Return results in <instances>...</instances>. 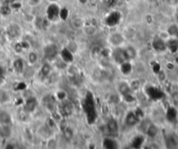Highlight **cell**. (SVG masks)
<instances>
[{"label":"cell","mask_w":178,"mask_h":149,"mask_svg":"<svg viewBox=\"0 0 178 149\" xmlns=\"http://www.w3.org/2000/svg\"><path fill=\"white\" fill-rule=\"evenodd\" d=\"M147 133L150 135V137H154L155 134L157 133V128H156V126H154V125H150L149 126V128L147 129Z\"/></svg>","instance_id":"obj_25"},{"label":"cell","mask_w":178,"mask_h":149,"mask_svg":"<svg viewBox=\"0 0 178 149\" xmlns=\"http://www.w3.org/2000/svg\"><path fill=\"white\" fill-rule=\"evenodd\" d=\"M168 46L172 52H176L178 48V42L176 40H169Z\"/></svg>","instance_id":"obj_27"},{"label":"cell","mask_w":178,"mask_h":149,"mask_svg":"<svg viewBox=\"0 0 178 149\" xmlns=\"http://www.w3.org/2000/svg\"><path fill=\"white\" fill-rule=\"evenodd\" d=\"M8 34L12 38H16L20 35V29L18 28L17 25H12L8 30Z\"/></svg>","instance_id":"obj_15"},{"label":"cell","mask_w":178,"mask_h":149,"mask_svg":"<svg viewBox=\"0 0 178 149\" xmlns=\"http://www.w3.org/2000/svg\"><path fill=\"white\" fill-rule=\"evenodd\" d=\"M57 48L54 46H46L44 50V53H45V57L48 59H52L53 58L57 55Z\"/></svg>","instance_id":"obj_3"},{"label":"cell","mask_w":178,"mask_h":149,"mask_svg":"<svg viewBox=\"0 0 178 149\" xmlns=\"http://www.w3.org/2000/svg\"><path fill=\"white\" fill-rule=\"evenodd\" d=\"M3 74H4V70H3V68L0 66V78L3 77Z\"/></svg>","instance_id":"obj_42"},{"label":"cell","mask_w":178,"mask_h":149,"mask_svg":"<svg viewBox=\"0 0 178 149\" xmlns=\"http://www.w3.org/2000/svg\"><path fill=\"white\" fill-rule=\"evenodd\" d=\"M61 56H62L63 59L66 61V62H71V61H73V59H74V57H73L72 53L70 52V50L67 49V48H65V49L62 50V52H61Z\"/></svg>","instance_id":"obj_14"},{"label":"cell","mask_w":178,"mask_h":149,"mask_svg":"<svg viewBox=\"0 0 178 149\" xmlns=\"http://www.w3.org/2000/svg\"><path fill=\"white\" fill-rule=\"evenodd\" d=\"M36 106H37V101H36V99H29L28 100L26 101V104H25V110L26 111V112H32L35 108H36Z\"/></svg>","instance_id":"obj_13"},{"label":"cell","mask_w":178,"mask_h":149,"mask_svg":"<svg viewBox=\"0 0 178 149\" xmlns=\"http://www.w3.org/2000/svg\"><path fill=\"white\" fill-rule=\"evenodd\" d=\"M124 99H126L127 101H132L134 100V98L132 97V95H130V93H127L124 95Z\"/></svg>","instance_id":"obj_35"},{"label":"cell","mask_w":178,"mask_h":149,"mask_svg":"<svg viewBox=\"0 0 178 149\" xmlns=\"http://www.w3.org/2000/svg\"><path fill=\"white\" fill-rule=\"evenodd\" d=\"M142 142H143V138L142 137V136H138V137L134 138V141H133L132 143V146L134 147H135V148H138V147H140L142 146Z\"/></svg>","instance_id":"obj_21"},{"label":"cell","mask_w":178,"mask_h":149,"mask_svg":"<svg viewBox=\"0 0 178 149\" xmlns=\"http://www.w3.org/2000/svg\"><path fill=\"white\" fill-rule=\"evenodd\" d=\"M138 121H139V118L134 113H129L127 115L126 122L127 125L134 126V125L137 124Z\"/></svg>","instance_id":"obj_12"},{"label":"cell","mask_w":178,"mask_h":149,"mask_svg":"<svg viewBox=\"0 0 178 149\" xmlns=\"http://www.w3.org/2000/svg\"><path fill=\"white\" fill-rule=\"evenodd\" d=\"M59 14H60V17L62 19H66V17L68 16V12H67V10L66 9H62L60 12H59Z\"/></svg>","instance_id":"obj_33"},{"label":"cell","mask_w":178,"mask_h":149,"mask_svg":"<svg viewBox=\"0 0 178 149\" xmlns=\"http://www.w3.org/2000/svg\"><path fill=\"white\" fill-rule=\"evenodd\" d=\"M12 134V129L9 125H2L0 126V137L6 139Z\"/></svg>","instance_id":"obj_10"},{"label":"cell","mask_w":178,"mask_h":149,"mask_svg":"<svg viewBox=\"0 0 178 149\" xmlns=\"http://www.w3.org/2000/svg\"><path fill=\"white\" fill-rule=\"evenodd\" d=\"M177 32L178 29L176 25H172V26H170L169 29V33L170 35H176L177 33Z\"/></svg>","instance_id":"obj_32"},{"label":"cell","mask_w":178,"mask_h":149,"mask_svg":"<svg viewBox=\"0 0 178 149\" xmlns=\"http://www.w3.org/2000/svg\"><path fill=\"white\" fill-rule=\"evenodd\" d=\"M72 25L74 28H80L82 25V20L81 18H74L73 21H72Z\"/></svg>","instance_id":"obj_29"},{"label":"cell","mask_w":178,"mask_h":149,"mask_svg":"<svg viewBox=\"0 0 178 149\" xmlns=\"http://www.w3.org/2000/svg\"><path fill=\"white\" fill-rule=\"evenodd\" d=\"M15 47H16L15 49H16V51H17V52H21V50H22V48H23L21 44H17Z\"/></svg>","instance_id":"obj_38"},{"label":"cell","mask_w":178,"mask_h":149,"mask_svg":"<svg viewBox=\"0 0 178 149\" xmlns=\"http://www.w3.org/2000/svg\"><path fill=\"white\" fill-rule=\"evenodd\" d=\"M59 13V9L56 5H51L47 8V16H48V18L51 20L56 18Z\"/></svg>","instance_id":"obj_4"},{"label":"cell","mask_w":178,"mask_h":149,"mask_svg":"<svg viewBox=\"0 0 178 149\" xmlns=\"http://www.w3.org/2000/svg\"><path fill=\"white\" fill-rule=\"evenodd\" d=\"M131 86H132L133 89H137L138 87H139V82L138 81H134Z\"/></svg>","instance_id":"obj_36"},{"label":"cell","mask_w":178,"mask_h":149,"mask_svg":"<svg viewBox=\"0 0 178 149\" xmlns=\"http://www.w3.org/2000/svg\"><path fill=\"white\" fill-rule=\"evenodd\" d=\"M125 52H126L127 58H133L135 57V55H136V52H135V50L133 47H127L125 50Z\"/></svg>","instance_id":"obj_22"},{"label":"cell","mask_w":178,"mask_h":149,"mask_svg":"<svg viewBox=\"0 0 178 149\" xmlns=\"http://www.w3.org/2000/svg\"><path fill=\"white\" fill-rule=\"evenodd\" d=\"M166 146L169 148H174L178 146V139L175 134H170L166 138Z\"/></svg>","instance_id":"obj_6"},{"label":"cell","mask_w":178,"mask_h":149,"mask_svg":"<svg viewBox=\"0 0 178 149\" xmlns=\"http://www.w3.org/2000/svg\"><path fill=\"white\" fill-rule=\"evenodd\" d=\"M65 96H66V93H65L64 92H59V99H64Z\"/></svg>","instance_id":"obj_40"},{"label":"cell","mask_w":178,"mask_h":149,"mask_svg":"<svg viewBox=\"0 0 178 149\" xmlns=\"http://www.w3.org/2000/svg\"><path fill=\"white\" fill-rule=\"evenodd\" d=\"M72 112H73V107L69 102H65L60 106V113L63 116H68L72 114Z\"/></svg>","instance_id":"obj_9"},{"label":"cell","mask_w":178,"mask_h":149,"mask_svg":"<svg viewBox=\"0 0 178 149\" xmlns=\"http://www.w3.org/2000/svg\"><path fill=\"white\" fill-rule=\"evenodd\" d=\"M158 68H160V66L158 65H156L155 66V72H158Z\"/></svg>","instance_id":"obj_44"},{"label":"cell","mask_w":178,"mask_h":149,"mask_svg":"<svg viewBox=\"0 0 178 149\" xmlns=\"http://www.w3.org/2000/svg\"><path fill=\"white\" fill-rule=\"evenodd\" d=\"M111 42L115 45H118L122 42V37L120 34H114L111 37Z\"/></svg>","instance_id":"obj_23"},{"label":"cell","mask_w":178,"mask_h":149,"mask_svg":"<svg viewBox=\"0 0 178 149\" xmlns=\"http://www.w3.org/2000/svg\"><path fill=\"white\" fill-rule=\"evenodd\" d=\"M60 127L62 128V130H64L66 127H67V126H66V121H63V122L61 123V125H60Z\"/></svg>","instance_id":"obj_39"},{"label":"cell","mask_w":178,"mask_h":149,"mask_svg":"<svg viewBox=\"0 0 178 149\" xmlns=\"http://www.w3.org/2000/svg\"><path fill=\"white\" fill-rule=\"evenodd\" d=\"M153 46L156 51H163L165 49V43L161 39H155L153 42Z\"/></svg>","instance_id":"obj_16"},{"label":"cell","mask_w":178,"mask_h":149,"mask_svg":"<svg viewBox=\"0 0 178 149\" xmlns=\"http://www.w3.org/2000/svg\"><path fill=\"white\" fill-rule=\"evenodd\" d=\"M25 87V86L24 85V84H19V86H18V89H24Z\"/></svg>","instance_id":"obj_43"},{"label":"cell","mask_w":178,"mask_h":149,"mask_svg":"<svg viewBox=\"0 0 178 149\" xmlns=\"http://www.w3.org/2000/svg\"><path fill=\"white\" fill-rule=\"evenodd\" d=\"M37 54L35 53V52H31L30 53V55H29V61L31 62V63H35L36 61H37Z\"/></svg>","instance_id":"obj_31"},{"label":"cell","mask_w":178,"mask_h":149,"mask_svg":"<svg viewBox=\"0 0 178 149\" xmlns=\"http://www.w3.org/2000/svg\"><path fill=\"white\" fill-rule=\"evenodd\" d=\"M177 21H178V17H177Z\"/></svg>","instance_id":"obj_45"},{"label":"cell","mask_w":178,"mask_h":149,"mask_svg":"<svg viewBox=\"0 0 178 149\" xmlns=\"http://www.w3.org/2000/svg\"><path fill=\"white\" fill-rule=\"evenodd\" d=\"M132 66L129 63H123L121 65V72L125 74H127L131 72Z\"/></svg>","instance_id":"obj_24"},{"label":"cell","mask_w":178,"mask_h":149,"mask_svg":"<svg viewBox=\"0 0 178 149\" xmlns=\"http://www.w3.org/2000/svg\"><path fill=\"white\" fill-rule=\"evenodd\" d=\"M176 110L173 108L169 109V111L167 113V119L169 121H174L176 120Z\"/></svg>","instance_id":"obj_19"},{"label":"cell","mask_w":178,"mask_h":149,"mask_svg":"<svg viewBox=\"0 0 178 149\" xmlns=\"http://www.w3.org/2000/svg\"><path fill=\"white\" fill-rule=\"evenodd\" d=\"M84 109L87 115V120L89 123H93L95 119H96V111H95V105H94V100L91 92H87L86 99H85V104H84Z\"/></svg>","instance_id":"obj_1"},{"label":"cell","mask_w":178,"mask_h":149,"mask_svg":"<svg viewBox=\"0 0 178 149\" xmlns=\"http://www.w3.org/2000/svg\"><path fill=\"white\" fill-rule=\"evenodd\" d=\"M104 147L108 149H114L117 148V143L115 142V140H111V139H106L103 142Z\"/></svg>","instance_id":"obj_17"},{"label":"cell","mask_w":178,"mask_h":149,"mask_svg":"<svg viewBox=\"0 0 178 149\" xmlns=\"http://www.w3.org/2000/svg\"><path fill=\"white\" fill-rule=\"evenodd\" d=\"M11 122H12L11 115L5 111L0 112V124L1 125H10Z\"/></svg>","instance_id":"obj_8"},{"label":"cell","mask_w":178,"mask_h":149,"mask_svg":"<svg viewBox=\"0 0 178 149\" xmlns=\"http://www.w3.org/2000/svg\"><path fill=\"white\" fill-rule=\"evenodd\" d=\"M37 25L39 26V28H42V27H44V26L46 25V24H45V20H44V19H42V18H39V19H38V21H37Z\"/></svg>","instance_id":"obj_34"},{"label":"cell","mask_w":178,"mask_h":149,"mask_svg":"<svg viewBox=\"0 0 178 149\" xmlns=\"http://www.w3.org/2000/svg\"><path fill=\"white\" fill-rule=\"evenodd\" d=\"M108 134L111 136H117L118 134V124L115 120H110L107 125Z\"/></svg>","instance_id":"obj_2"},{"label":"cell","mask_w":178,"mask_h":149,"mask_svg":"<svg viewBox=\"0 0 178 149\" xmlns=\"http://www.w3.org/2000/svg\"><path fill=\"white\" fill-rule=\"evenodd\" d=\"M0 12H1V14H3V15H9V14L11 13V9H10L9 6H5L0 9Z\"/></svg>","instance_id":"obj_30"},{"label":"cell","mask_w":178,"mask_h":149,"mask_svg":"<svg viewBox=\"0 0 178 149\" xmlns=\"http://www.w3.org/2000/svg\"><path fill=\"white\" fill-rule=\"evenodd\" d=\"M21 45H22V47H23V48H28L29 47V45L26 43V42H25V41L22 42V43H21Z\"/></svg>","instance_id":"obj_41"},{"label":"cell","mask_w":178,"mask_h":149,"mask_svg":"<svg viewBox=\"0 0 178 149\" xmlns=\"http://www.w3.org/2000/svg\"><path fill=\"white\" fill-rule=\"evenodd\" d=\"M63 131H64V136H65V138H66V140H71V139L73 138V135H74L73 131L69 128L68 126H67V127H66Z\"/></svg>","instance_id":"obj_26"},{"label":"cell","mask_w":178,"mask_h":149,"mask_svg":"<svg viewBox=\"0 0 178 149\" xmlns=\"http://www.w3.org/2000/svg\"><path fill=\"white\" fill-rule=\"evenodd\" d=\"M115 58L119 63H124V61L127 59L125 50H121V49L116 50L115 52Z\"/></svg>","instance_id":"obj_7"},{"label":"cell","mask_w":178,"mask_h":149,"mask_svg":"<svg viewBox=\"0 0 178 149\" xmlns=\"http://www.w3.org/2000/svg\"><path fill=\"white\" fill-rule=\"evenodd\" d=\"M147 92H148V94L150 95V97L152 99H161L163 96V93L161 91H159L158 89L154 88V87H150Z\"/></svg>","instance_id":"obj_11"},{"label":"cell","mask_w":178,"mask_h":149,"mask_svg":"<svg viewBox=\"0 0 178 149\" xmlns=\"http://www.w3.org/2000/svg\"><path fill=\"white\" fill-rule=\"evenodd\" d=\"M119 90H120V92H121V93L123 94V95L127 94V93H130V92H131V89H130V87L127 86L126 83H123V84H121V86H120Z\"/></svg>","instance_id":"obj_20"},{"label":"cell","mask_w":178,"mask_h":149,"mask_svg":"<svg viewBox=\"0 0 178 149\" xmlns=\"http://www.w3.org/2000/svg\"><path fill=\"white\" fill-rule=\"evenodd\" d=\"M40 0H29V2H30V4H31L32 6H36V5H38V4L40 3Z\"/></svg>","instance_id":"obj_37"},{"label":"cell","mask_w":178,"mask_h":149,"mask_svg":"<svg viewBox=\"0 0 178 149\" xmlns=\"http://www.w3.org/2000/svg\"><path fill=\"white\" fill-rule=\"evenodd\" d=\"M50 65H44L43 66H42V68H41V75L43 76V77H45V76H47L48 73H50Z\"/></svg>","instance_id":"obj_28"},{"label":"cell","mask_w":178,"mask_h":149,"mask_svg":"<svg viewBox=\"0 0 178 149\" xmlns=\"http://www.w3.org/2000/svg\"><path fill=\"white\" fill-rule=\"evenodd\" d=\"M120 18H121V14L119 12H113L112 14H110L108 17L107 18V24L110 25V26H113L115 25L116 24L119 23L120 21Z\"/></svg>","instance_id":"obj_5"},{"label":"cell","mask_w":178,"mask_h":149,"mask_svg":"<svg viewBox=\"0 0 178 149\" xmlns=\"http://www.w3.org/2000/svg\"><path fill=\"white\" fill-rule=\"evenodd\" d=\"M13 65H14V68H15L17 73H22L23 72L24 63L23 61H22V59H17V60H15Z\"/></svg>","instance_id":"obj_18"}]
</instances>
